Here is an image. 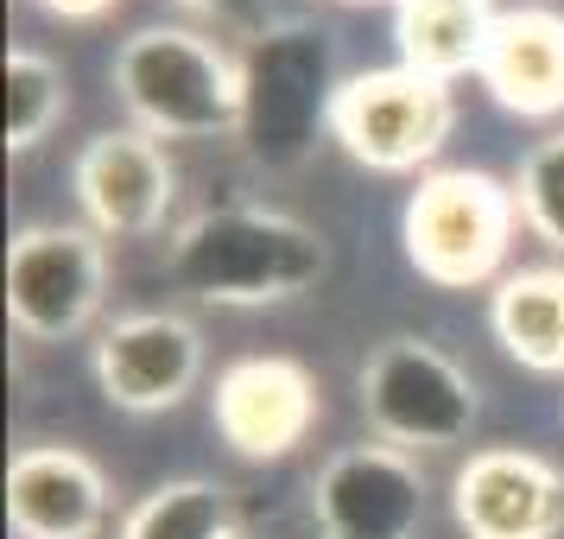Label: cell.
I'll return each instance as SVG.
<instances>
[{
	"label": "cell",
	"instance_id": "obj_8",
	"mask_svg": "<svg viewBox=\"0 0 564 539\" xmlns=\"http://www.w3.org/2000/svg\"><path fill=\"white\" fill-rule=\"evenodd\" d=\"M317 539H419L425 527V470L400 444H349L317 470L311 488Z\"/></svg>",
	"mask_w": 564,
	"mask_h": 539
},
{
	"label": "cell",
	"instance_id": "obj_17",
	"mask_svg": "<svg viewBox=\"0 0 564 539\" xmlns=\"http://www.w3.org/2000/svg\"><path fill=\"white\" fill-rule=\"evenodd\" d=\"M235 502L223 483L209 476H172V483L147 488L121 520V539H235Z\"/></svg>",
	"mask_w": 564,
	"mask_h": 539
},
{
	"label": "cell",
	"instance_id": "obj_11",
	"mask_svg": "<svg viewBox=\"0 0 564 539\" xmlns=\"http://www.w3.org/2000/svg\"><path fill=\"white\" fill-rule=\"evenodd\" d=\"M209 419L235 457L280 463L317 425V381L299 356H241L216 375Z\"/></svg>",
	"mask_w": 564,
	"mask_h": 539
},
{
	"label": "cell",
	"instance_id": "obj_18",
	"mask_svg": "<svg viewBox=\"0 0 564 539\" xmlns=\"http://www.w3.org/2000/svg\"><path fill=\"white\" fill-rule=\"evenodd\" d=\"M0 133H7V153H39L45 140L57 133V121L70 115V83L45 52H7L0 64Z\"/></svg>",
	"mask_w": 564,
	"mask_h": 539
},
{
	"label": "cell",
	"instance_id": "obj_19",
	"mask_svg": "<svg viewBox=\"0 0 564 539\" xmlns=\"http://www.w3.org/2000/svg\"><path fill=\"white\" fill-rule=\"evenodd\" d=\"M513 204L520 223L564 255V133H545L533 153L520 159V179H513Z\"/></svg>",
	"mask_w": 564,
	"mask_h": 539
},
{
	"label": "cell",
	"instance_id": "obj_4",
	"mask_svg": "<svg viewBox=\"0 0 564 539\" xmlns=\"http://www.w3.org/2000/svg\"><path fill=\"white\" fill-rule=\"evenodd\" d=\"M513 184L488 179L476 165H437L419 179V191L400 209V241L419 280L444 285V292H476V285H501L513 248Z\"/></svg>",
	"mask_w": 564,
	"mask_h": 539
},
{
	"label": "cell",
	"instance_id": "obj_13",
	"mask_svg": "<svg viewBox=\"0 0 564 539\" xmlns=\"http://www.w3.org/2000/svg\"><path fill=\"white\" fill-rule=\"evenodd\" d=\"M7 527L13 539H102L108 476L77 444H26L7 463Z\"/></svg>",
	"mask_w": 564,
	"mask_h": 539
},
{
	"label": "cell",
	"instance_id": "obj_5",
	"mask_svg": "<svg viewBox=\"0 0 564 539\" xmlns=\"http://www.w3.org/2000/svg\"><path fill=\"white\" fill-rule=\"evenodd\" d=\"M361 419L381 444L444 451V444H463L476 432L482 387L432 336H387L361 362Z\"/></svg>",
	"mask_w": 564,
	"mask_h": 539
},
{
	"label": "cell",
	"instance_id": "obj_14",
	"mask_svg": "<svg viewBox=\"0 0 564 539\" xmlns=\"http://www.w3.org/2000/svg\"><path fill=\"white\" fill-rule=\"evenodd\" d=\"M476 77L520 121H558L564 115V13H552V7L501 13Z\"/></svg>",
	"mask_w": 564,
	"mask_h": 539
},
{
	"label": "cell",
	"instance_id": "obj_16",
	"mask_svg": "<svg viewBox=\"0 0 564 539\" xmlns=\"http://www.w3.org/2000/svg\"><path fill=\"white\" fill-rule=\"evenodd\" d=\"M488 331L527 375H564V267H513L488 292Z\"/></svg>",
	"mask_w": 564,
	"mask_h": 539
},
{
	"label": "cell",
	"instance_id": "obj_21",
	"mask_svg": "<svg viewBox=\"0 0 564 539\" xmlns=\"http://www.w3.org/2000/svg\"><path fill=\"white\" fill-rule=\"evenodd\" d=\"M39 13H52V20H70V26H89V20H102V13H115L121 0H32Z\"/></svg>",
	"mask_w": 564,
	"mask_h": 539
},
{
	"label": "cell",
	"instance_id": "obj_12",
	"mask_svg": "<svg viewBox=\"0 0 564 539\" xmlns=\"http://www.w3.org/2000/svg\"><path fill=\"white\" fill-rule=\"evenodd\" d=\"M77 204L89 229L102 241H140V235L165 229L172 197H178V172L165 140L140 128H108L77 153Z\"/></svg>",
	"mask_w": 564,
	"mask_h": 539
},
{
	"label": "cell",
	"instance_id": "obj_15",
	"mask_svg": "<svg viewBox=\"0 0 564 539\" xmlns=\"http://www.w3.org/2000/svg\"><path fill=\"white\" fill-rule=\"evenodd\" d=\"M501 7L495 0H393V45L419 77L457 83L482 71Z\"/></svg>",
	"mask_w": 564,
	"mask_h": 539
},
{
	"label": "cell",
	"instance_id": "obj_2",
	"mask_svg": "<svg viewBox=\"0 0 564 539\" xmlns=\"http://www.w3.org/2000/svg\"><path fill=\"white\" fill-rule=\"evenodd\" d=\"M235 57H241L235 147L260 172H299L330 133L336 96L349 83L336 64V39L311 20H267Z\"/></svg>",
	"mask_w": 564,
	"mask_h": 539
},
{
	"label": "cell",
	"instance_id": "obj_7",
	"mask_svg": "<svg viewBox=\"0 0 564 539\" xmlns=\"http://www.w3.org/2000/svg\"><path fill=\"white\" fill-rule=\"evenodd\" d=\"M108 292V241L89 223H32L7 248V317L32 343L83 336Z\"/></svg>",
	"mask_w": 564,
	"mask_h": 539
},
{
	"label": "cell",
	"instance_id": "obj_20",
	"mask_svg": "<svg viewBox=\"0 0 564 539\" xmlns=\"http://www.w3.org/2000/svg\"><path fill=\"white\" fill-rule=\"evenodd\" d=\"M184 13H197V20H216V26H267L260 20V0H172Z\"/></svg>",
	"mask_w": 564,
	"mask_h": 539
},
{
	"label": "cell",
	"instance_id": "obj_10",
	"mask_svg": "<svg viewBox=\"0 0 564 539\" xmlns=\"http://www.w3.org/2000/svg\"><path fill=\"white\" fill-rule=\"evenodd\" d=\"M451 514L469 539H558L564 470L520 444L469 451L451 476Z\"/></svg>",
	"mask_w": 564,
	"mask_h": 539
},
{
	"label": "cell",
	"instance_id": "obj_9",
	"mask_svg": "<svg viewBox=\"0 0 564 539\" xmlns=\"http://www.w3.org/2000/svg\"><path fill=\"white\" fill-rule=\"evenodd\" d=\"M89 375L115 412H133V419L172 412L204 381V336L178 311H133L96 336Z\"/></svg>",
	"mask_w": 564,
	"mask_h": 539
},
{
	"label": "cell",
	"instance_id": "obj_1",
	"mask_svg": "<svg viewBox=\"0 0 564 539\" xmlns=\"http://www.w3.org/2000/svg\"><path fill=\"white\" fill-rule=\"evenodd\" d=\"M165 273L197 305L260 311L305 299L330 273V248L311 223L285 216V209L223 204L178 223L172 248H165Z\"/></svg>",
	"mask_w": 564,
	"mask_h": 539
},
{
	"label": "cell",
	"instance_id": "obj_22",
	"mask_svg": "<svg viewBox=\"0 0 564 539\" xmlns=\"http://www.w3.org/2000/svg\"><path fill=\"white\" fill-rule=\"evenodd\" d=\"M235 539H254V533H235Z\"/></svg>",
	"mask_w": 564,
	"mask_h": 539
},
{
	"label": "cell",
	"instance_id": "obj_3",
	"mask_svg": "<svg viewBox=\"0 0 564 539\" xmlns=\"http://www.w3.org/2000/svg\"><path fill=\"white\" fill-rule=\"evenodd\" d=\"M115 96L153 140H235L241 121V57L209 32L140 26L115 52Z\"/></svg>",
	"mask_w": 564,
	"mask_h": 539
},
{
	"label": "cell",
	"instance_id": "obj_6",
	"mask_svg": "<svg viewBox=\"0 0 564 539\" xmlns=\"http://www.w3.org/2000/svg\"><path fill=\"white\" fill-rule=\"evenodd\" d=\"M457 128V96L451 83L419 77L406 64H387V71H356L336 96L330 115V140L343 153L381 172V179H406L425 172L444 140Z\"/></svg>",
	"mask_w": 564,
	"mask_h": 539
}]
</instances>
